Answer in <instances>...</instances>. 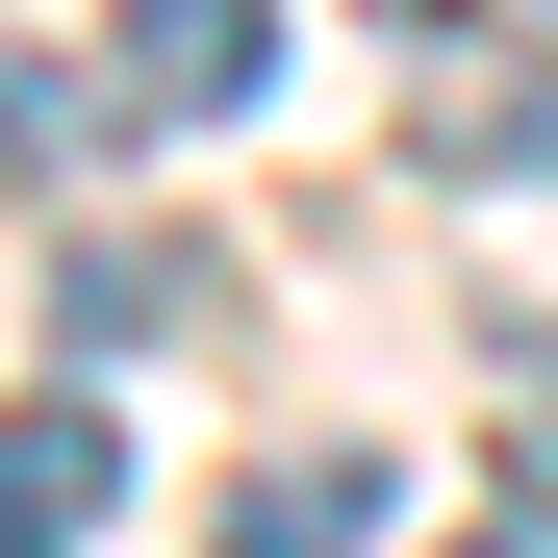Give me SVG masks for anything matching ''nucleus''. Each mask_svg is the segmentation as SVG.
I'll list each match as a JSON object with an SVG mask.
<instances>
[{"label": "nucleus", "mask_w": 558, "mask_h": 558, "mask_svg": "<svg viewBox=\"0 0 558 558\" xmlns=\"http://www.w3.org/2000/svg\"><path fill=\"white\" fill-rule=\"evenodd\" d=\"M279 76V26L254 0H128V51H102V128H229Z\"/></svg>", "instance_id": "1"}, {"label": "nucleus", "mask_w": 558, "mask_h": 558, "mask_svg": "<svg viewBox=\"0 0 558 558\" xmlns=\"http://www.w3.org/2000/svg\"><path fill=\"white\" fill-rule=\"evenodd\" d=\"M355 533H381V457H305V483L229 508V558H355Z\"/></svg>", "instance_id": "4"}, {"label": "nucleus", "mask_w": 558, "mask_h": 558, "mask_svg": "<svg viewBox=\"0 0 558 558\" xmlns=\"http://www.w3.org/2000/svg\"><path fill=\"white\" fill-rule=\"evenodd\" d=\"M533 51H558V0H533Z\"/></svg>", "instance_id": "5"}, {"label": "nucleus", "mask_w": 558, "mask_h": 558, "mask_svg": "<svg viewBox=\"0 0 558 558\" xmlns=\"http://www.w3.org/2000/svg\"><path fill=\"white\" fill-rule=\"evenodd\" d=\"M102 483H128V432H102V407H26V432H0V558H76Z\"/></svg>", "instance_id": "2"}, {"label": "nucleus", "mask_w": 558, "mask_h": 558, "mask_svg": "<svg viewBox=\"0 0 558 558\" xmlns=\"http://www.w3.org/2000/svg\"><path fill=\"white\" fill-rule=\"evenodd\" d=\"M508 558H533V533H508Z\"/></svg>", "instance_id": "6"}, {"label": "nucleus", "mask_w": 558, "mask_h": 558, "mask_svg": "<svg viewBox=\"0 0 558 558\" xmlns=\"http://www.w3.org/2000/svg\"><path fill=\"white\" fill-rule=\"evenodd\" d=\"M407 153L432 178H533L558 153V76H407Z\"/></svg>", "instance_id": "3"}]
</instances>
